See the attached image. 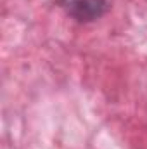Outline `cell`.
I'll use <instances>...</instances> for the list:
<instances>
[{
  "mask_svg": "<svg viewBox=\"0 0 147 149\" xmlns=\"http://www.w3.org/2000/svg\"><path fill=\"white\" fill-rule=\"evenodd\" d=\"M61 7L76 21L88 23L95 21L106 14L109 3L107 0H59Z\"/></svg>",
  "mask_w": 147,
  "mask_h": 149,
  "instance_id": "cell-1",
  "label": "cell"
}]
</instances>
